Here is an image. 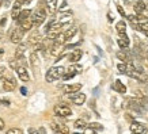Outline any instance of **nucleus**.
<instances>
[{
  "label": "nucleus",
  "instance_id": "nucleus-46",
  "mask_svg": "<svg viewBox=\"0 0 148 134\" xmlns=\"http://www.w3.org/2000/svg\"><path fill=\"white\" fill-rule=\"evenodd\" d=\"M147 44H148V39H147Z\"/></svg>",
  "mask_w": 148,
  "mask_h": 134
},
{
  "label": "nucleus",
  "instance_id": "nucleus-26",
  "mask_svg": "<svg viewBox=\"0 0 148 134\" xmlns=\"http://www.w3.org/2000/svg\"><path fill=\"white\" fill-rule=\"evenodd\" d=\"M30 63H32L33 67H38V57H37V53L36 52H33L32 56H30Z\"/></svg>",
  "mask_w": 148,
  "mask_h": 134
},
{
  "label": "nucleus",
  "instance_id": "nucleus-9",
  "mask_svg": "<svg viewBox=\"0 0 148 134\" xmlns=\"http://www.w3.org/2000/svg\"><path fill=\"white\" fill-rule=\"evenodd\" d=\"M15 71H16L19 79H21L22 81H29L30 76H29V72H27V69L25 67H22V65H18V67L15 68Z\"/></svg>",
  "mask_w": 148,
  "mask_h": 134
},
{
  "label": "nucleus",
  "instance_id": "nucleus-20",
  "mask_svg": "<svg viewBox=\"0 0 148 134\" xmlns=\"http://www.w3.org/2000/svg\"><path fill=\"white\" fill-rule=\"evenodd\" d=\"M57 1L58 0H49V1H48L46 8H48V11H49L50 14H54L57 11Z\"/></svg>",
  "mask_w": 148,
  "mask_h": 134
},
{
  "label": "nucleus",
  "instance_id": "nucleus-6",
  "mask_svg": "<svg viewBox=\"0 0 148 134\" xmlns=\"http://www.w3.org/2000/svg\"><path fill=\"white\" fill-rule=\"evenodd\" d=\"M69 99H71L76 106H82V104L86 102V95L77 91V92H72V94H69Z\"/></svg>",
  "mask_w": 148,
  "mask_h": 134
},
{
  "label": "nucleus",
  "instance_id": "nucleus-30",
  "mask_svg": "<svg viewBox=\"0 0 148 134\" xmlns=\"http://www.w3.org/2000/svg\"><path fill=\"white\" fill-rule=\"evenodd\" d=\"M128 19H129L130 22L135 24V23H137L140 20V16H139V15H137V16H136V15H129V16H128Z\"/></svg>",
  "mask_w": 148,
  "mask_h": 134
},
{
  "label": "nucleus",
  "instance_id": "nucleus-44",
  "mask_svg": "<svg viewBox=\"0 0 148 134\" xmlns=\"http://www.w3.org/2000/svg\"><path fill=\"white\" fill-rule=\"evenodd\" d=\"M0 24H1V26H4V24H5V19H1V20H0Z\"/></svg>",
  "mask_w": 148,
  "mask_h": 134
},
{
  "label": "nucleus",
  "instance_id": "nucleus-45",
  "mask_svg": "<svg viewBox=\"0 0 148 134\" xmlns=\"http://www.w3.org/2000/svg\"><path fill=\"white\" fill-rule=\"evenodd\" d=\"M0 39H1V34H0Z\"/></svg>",
  "mask_w": 148,
  "mask_h": 134
},
{
  "label": "nucleus",
  "instance_id": "nucleus-23",
  "mask_svg": "<svg viewBox=\"0 0 148 134\" xmlns=\"http://www.w3.org/2000/svg\"><path fill=\"white\" fill-rule=\"evenodd\" d=\"M73 126H75V129L84 130L86 127H87V123H86L84 119H76V121H75V123H73Z\"/></svg>",
  "mask_w": 148,
  "mask_h": 134
},
{
  "label": "nucleus",
  "instance_id": "nucleus-2",
  "mask_svg": "<svg viewBox=\"0 0 148 134\" xmlns=\"http://www.w3.org/2000/svg\"><path fill=\"white\" fill-rule=\"evenodd\" d=\"M32 20H33V24H34V27H38L41 26L42 23L45 22L46 19V11L42 7H40V8H37L36 11H34V14H33L32 16Z\"/></svg>",
  "mask_w": 148,
  "mask_h": 134
},
{
  "label": "nucleus",
  "instance_id": "nucleus-31",
  "mask_svg": "<svg viewBox=\"0 0 148 134\" xmlns=\"http://www.w3.org/2000/svg\"><path fill=\"white\" fill-rule=\"evenodd\" d=\"M88 126H90L91 129H94V130H102L103 129V126L99 125V123H97V122H94V123H90Z\"/></svg>",
  "mask_w": 148,
  "mask_h": 134
},
{
  "label": "nucleus",
  "instance_id": "nucleus-15",
  "mask_svg": "<svg viewBox=\"0 0 148 134\" xmlns=\"http://www.w3.org/2000/svg\"><path fill=\"white\" fill-rule=\"evenodd\" d=\"M41 41H42V37H41V34L38 31H34L32 35L29 37V44L30 45H36L38 42H41Z\"/></svg>",
  "mask_w": 148,
  "mask_h": 134
},
{
  "label": "nucleus",
  "instance_id": "nucleus-29",
  "mask_svg": "<svg viewBox=\"0 0 148 134\" xmlns=\"http://www.w3.org/2000/svg\"><path fill=\"white\" fill-rule=\"evenodd\" d=\"M117 69H118V72H120V73H125V72H126V63H124V64H118Z\"/></svg>",
  "mask_w": 148,
  "mask_h": 134
},
{
  "label": "nucleus",
  "instance_id": "nucleus-38",
  "mask_svg": "<svg viewBox=\"0 0 148 134\" xmlns=\"http://www.w3.org/2000/svg\"><path fill=\"white\" fill-rule=\"evenodd\" d=\"M21 92H22V95H25V96H26V95H27V89L25 88V87H22V88H21Z\"/></svg>",
  "mask_w": 148,
  "mask_h": 134
},
{
  "label": "nucleus",
  "instance_id": "nucleus-22",
  "mask_svg": "<svg viewBox=\"0 0 148 134\" xmlns=\"http://www.w3.org/2000/svg\"><path fill=\"white\" fill-rule=\"evenodd\" d=\"M135 11L136 14H143L145 11V3H144L143 0H140L135 4Z\"/></svg>",
  "mask_w": 148,
  "mask_h": 134
},
{
  "label": "nucleus",
  "instance_id": "nucleus-13",
  "mask_svg": "<svg viewBox=\"0 0 148 134\" xmlns=\"http://www.w3.org/2000/svg\"><path fill=\"white\" fill-rule=\"evenodd\" d=\"M49 53L52 54V56H54V57H58L60 54H61V52H63V49H61V45L56 44V42H53V45L49 48Z\"/></svg>",
  "mask_w": 148,
  "mask_h": 134
},
{
  "label": "nucleus",
  "instance_id": "nucleus-7",
  "mask_svg": "<svg viewBox=\"0 0 148 134\" xmlns=\"http://www.w3.org/2000/svg\"><path fill=\"white\" fill-rule=\"evenodd\" d=\"M58 23L61 24V27H69L72 23V12H67V14H61L60 18H58Z\"/></svg>",
  "mask_w": 148,
  "mask_h": 134
},
{
  "label": "nucleus",
  "instance_id": "nucleus-39",
  "mask_svg": "<svg viewBox=\"0 0 148 134\" xmlns=\"http://www.w3.org/2000/svg\"><path fill=\"white\" fill-rule=\"evenodd\" d=\"M3 127H4V121L0 118V130H3Z\"/></svg>",
  "mask_w": 148,
  "mask_h": 134
},
{
  "label": "nucleus",
  "instance_id": "nucleus-37",
  "mask_svg": "<svg viewBox=\"0 0 148 134\" xmlns=\"http://www.w3.org/2000/svg\"><path fill=\"white\" fill-rule=\"evenodd\" d=\"M32 1H33V0H22V4L23 5H27V4H30Z\"/></svg>",
  "mask_w": 148,
  "mask_h": 134
},
{
  "label": "nucleus",
  "instance_id": "nucleus-40",
  "mask_svg": "<svg viewBox=\"0 0 148 134\" xmlns=\"http://www.w3.org/2000/svg\"><path fill=\"white\" fill-rule=\"evenodd\" d=\"M5 73V68L4 67H0V75H4Z\"/></svg>",
  "mask_w": 148,
  "mask_h": 134
},
{
  "label": "nucleus",
  "instance_id": "nucleus-3",
  "mask_svg": "<svg viewBox=\"0 0 148 134\" xmlns=\"http://www.w3.org/2000/svg\"><path fill=\"white\" fill-rule=\"evenodd\" d=\"M23 34H25V31L21 27H15V29H12L10 31V41L12 44H21L23 39Z\"/></svg>",
  "mask_w": 148,
  "mask_h": 134
},
{
  "label": "nucleus",
  "instance_id": "nucleus-43",
  "mask_svg": "<svg viewBox=\"0 0 148 134\" xmlns=\"http://www.w3.org/2000/svg\"><path fill=\"white\" fill-rule=\"evenodd\" d=\"M38 133H46V130L44 129V127H41V129L38 130Z\"/></svg>",
  "mask_w": 148,
  "mask_h": 134
},
{
  "label": "nucleus",
  "instance_id": "nucleus-18",
  "mask_svg": "<svg viewBox=\"0 0 148 134\" xmlns=\"http://www.w3.org/2000/svg\"><path fill=\"white\" fill-rule=\"evenodd\" d=\"M25 52H26V45H19L16 50H15V58L16 60H21L25 56Z\"/></svg>",
  "mask_w": 148,
  "mask_h": 134
},
{
  "label": "nucleus",
  "instance_id": "nucleus-28",
  "mask_svg": "<svg viewBox=\"0 0 148 134\" xmlns=\"http://www.w3.org/2000/svg\"><path fill=\"white\" fill-rule=\"evenodd\" d=\"M23 130L22 129H16V127H12V129H10L7 131V134H22Z\"/></svg>",
  "mask_w": 148,
  "mask_h": 134
},
{
  "label": "nucleus",
  "instance_id": "nucleus-8",
  "mask_svg": "<svg viewBox=\"0 0 148 134\" xmlns=\"http://www.w3.org/2000/svg\"><path fill=\"white\" fill-rule=\"evenodd\" d=\"M130 131L132 133H147V126L144 123H140V122H132L130 125Z\"/></svg>",
  "mask_w": 148,
  "mask_h": 134
},
{
  "label": "nucleus",
  "instance_id": "nucleus-35",
  "mask_svg": "<svg viewBox=\"0 0 148 134\" xmlns=\"http://www.w3.org/2000/svg\"><path fill=\"white\" fill-rule=\"evenodd\" d=\"M10 65H11V68H14V69H15V68L18 67V64H16V60H11V61H10Z\"/></svg>",
  "mask_w": 148,
  "mask_h": 134
},
{
  "label": "nucleus",
  "instance_id": "nucleus-11",
  "mask_svg": "<svg viewBox=\"0 0 148 134\" xmlns=\"http://www.w3.org/2000/svg\"><path fill=\"white\" fill-rule=\"evenodd\" d=\"M82 89V84H69V85H64L63 91L65 94H72V92H77Z\"/></svg>",
  "mask_w": 148,
  "mask_h": 134
},
{
  "label": "nucleus",
  "instance_id": "nucleus-10",
  "mask_svg": "<svg viewBox=\"0 0 148 134\" xmlns=\"http://www.w3.org/2000/svg\"><path fill=\"white\" fill-rule=\"evenodd\" d=\"M19 27L22 29L23 31L26 33V31H29V30H32L33 27H34V24H33V20H32V18L29 16L27 19H25V20H22V22L19 23Z\"/></svg>",
  "mask_w": 148,
  "mask_h": 134
},
{
  "label": "nucleus",
  "instance_id": "nucleus-17",
  "mask_svg": "<svg viewBox=\"0 0 148 134\" xmlns=\"http://www.w3.org/2000/svg\"><path fill=\"white\" fill-rule=\"evenodd\" d=\"M118 45H120V48L121 49H125L129 46V38L126 37V34H121L120 38H118Z\"/></svg>",
  "mask_w": 148,
  "mask_h": 134
},
{
  "label": "nucleus",
  "instance_id": "nucleus-32",
  "mask_svg": "<svg viewBox=\"0 0 148 134\" xmlns=\"http://www.w3.org/2000/svg\"><path fill=\"white\" fill-rule=\"evenodd\" d=\"M19 12H21V10H15V8H12V12H11V16H12V19H14V20H16V19H18V15H19Z\"/></svg>",
  "mask_w": 148,
  "mask_h": 134
},
{
  "label": "nucleus",
  "instance_id": "nucleus-21",
  "mask_svg": "<svg viewBox=\"0 0 148 134\" xmlns=\"http://www.w3.org/2000/svg\"><path fill=\"white\" fill-rule=\"evenodd\" d=\"M30 15H32V11H30V10H23V11H21V12H19L18 19H16V20H18V23H21L22 20H25V19L29 18Z\"/></svg>",
  "mask_w": 148,
  "mask_h": 134
},
{
  "label": "nucleus",
  "instance_id": "nucleus-12",
  "mask_svg": "<svg viewBox=\"0 0 148 134\" xmlns=\"http://www.w3.org/2000/svg\"><path fill=\"white\" fill-rule=\"evenodd\" d=\"M82 50L80 49H76V50H73L72 53H69L68 54V60L71 61V63H77L79 60L82 58Z\"/></svg>",
  "mask_w": 148,
  "mask_h": 134
},
{
  "label": "nucleus",
  "instance_id": "nucleus-19",
  "mask_svg": "<svg viewBox=\"0 0 148 134\" xmlns=\"http://www.w3.org/2000/svg\"><path fill=\"white\" fill-rule=\"evenodd\" d=\"M76 33H77V27L69 26V27H67V30H65V33H64V35H65V38H67V39H69V38H72V37L75 35Z\"/></svg>",
  "mask_w": 148,
  "mask_h": 134
},
{
  "label": "nucleus",
  "instance_id": "nucleus-42",
  "mask_svg": "<svg viewBox=\"0 0 148 134\" xmlns=\"http://www.w3.org/2000/svg\"><path fill=\"white\" fill-rule=\"evenodd\" d=\"M29 133H38V130H36V129H29Z\"/></svg>",
  "mask_w": 148,
  "mask_h": 134
},
{
  "label": "nucleus",
  "instance_id": "nucleus-5",
  "mask_svg": "<svg viewBox=\"0 0 148 134\" xmlns=\"http://www.w3.org/2000/svg\"><path fill=\"white\" fill-rule=\"evenodd\" d=\"M0 84H3V89H4V91L10 92V91H14V89H15V87H16V81H15L14 77L8 76V77L1 79V80H0Z\"/></svg>",
  "mask_w": 148,
  "mask_h": 134
},
{
  "label": "nucleus",
  "instance_id": "nucleus-27",
  "mask_svg": "<svg viewBox=\"0 0 148 134\" xmlns=\"http://www.w3.org/2000/svg\"><path fill=\"white\" fill-rule=\"evenodd\" d=\"M50 127H52V130H53L54 133H60V123L52 122V123H50Z\"/></svg>",
  "mask_w": 148,
  "mask_h": 134
},
{
  "label": "nucleus",
  "instance_id": "nucleus-36",
  "mask_svg": "<svg viewBox=\"0 0 148 134\" xmlns=\"http://www.w3.org/2000/svg\"><path fill=\"white\" fill-rule=\"evenodd\" d=\"M117 8H118V12L121 14L122 16H125V12H124V10H122V7H121V5H118V7H117Z\"/></svg>",
  "mask_w": 148,
  "mask_h": 134
},
{
  "label": "nucleus",
  "instance_id": "nucleus-33",
  "mask_svg": "<svg viewBox=\"0 0 148 134\" xmlns=\"http://www.w3.org/2000/svg\"><path fill=\"white\" fill-rule=\"evenodd\" d=\"M21 5H22V0H16V1L14 3V7H12V8H15V10H21Z\"/></svg>",
  "mask_w": 148,
  "mask_h": 134
},
{
  "label": "nucleus",
  "instance_id": "nucleus-1",
  "mask_svg": "<svg viewBox=\"0 0 148 134\" xmlns=\"http://www.w3.org/2000/svg\"><path fill=\"white\" fill-rule=\"evenodd\" d=\"M64 72H65V69H64L63 67H52L45 76L46 81H48V83H52V81H56V80H58V79H61L64 75Z\"/></svg>",
  "mask_w": 148,
  "mask_h": 134
},
{
  "label": "nucleus",
  "instance_id": "nucleus-24",
  "mask_svg": "<svg viewBox=\"0 0 148 134\" xmlns=\"http://www.w3.org/2000/svg\"><path fill=\"white\" fill-rule=\"evenodd\" d=\"M116 29H117V33H118L120 35H121V34H125V30H126L125 22H124V20L118 22V23H117V26H116Z\"/></svg>",
  "mask_w": 148,
  "mask_h": 134
},
{
  "label": "nucleus",
  "instance_id": "nucleus-4",
  "mask_svg": "<svg viewBox=\"0 0 148 134\" xmlns=\"http://www.w3.org/2000/svg\"><path fill=\"white\" fill-rule=\"evenodd\" d=\"M54 114L60 118H67V116H71L72 115V110L68 106L65 104H57V106H54Z\"/></svg>",
  "mask_w": 148,
  "mask_h": 134
},
{
  "label": "nucleus",
  "instance_id": "nucleus-14",
  "mask_svg": "<svg viewBox=\"0 0 148 134\" xmlns=\"http://www.w3.org/2000/svg\"><path fill=\"white\" fill-rule=\"evenodd\" d=\"M113 89H114L116 92H118V94H125V92H126V87L122 84L121 80H116V81H114V84H113Z\"/></svg>",
  "mask_w": 148,
  "mask_h": 134
},
{
  "label": "nucleus",
  "instance_id": "nucleus-34",
  "mask_svg": "<svg viewBox=\"0 0 148 134\" xmlns=\"http://www.w3.org/2000/svg\"><path fill=\"white\" fill-rule=\"evenodd\" d=\"M0 106H5V107H8L10 100H7V99H1V100H0Z\"/></svg>",
  "mask_w": 148,
  "mask_h": 134
},
{
  "label": "nucleus",
  "instance_id": "nucleus-16",
  "mask_svg": "<svg viewBox=\"0 0 148 134\" xmlns=\"http://www.w3.org/2000/svg\"><path fill=\"white\" fill-rule=\"evenodd\" d=\"M82 71H83V68L79 65V64H76V63H73V65H71V67L68 68V71L67 72H69V73H72L73 76H76V75H79V73H82Z\"/></svg>",
  "mask_w": 148,
  "mask_h": 134
},
{
  "label": "nucleus",
  "instance_id": "nucleus-41",
  "mask_svg": "<svg viewBox=\"0 0 148 134\" xmlns=\"http://www.w3.org/2000/svg\"><path fill=\"white\" fill-rule=\"evenodd\" d=\"M10 4H11V1H10V0H5L4 1V7H10Z\"/></svg>",
  "mask_w": 148,
  "mask_h": 134
},
{
  "label": "nucleus",
  "instance_id": "nucleus-25",
  "mask_svg": "<svg viewBox=\"0 0 148 134\" xmlns=\"http://www.w3.org/2000/svg\"><path fill=\"white\" fill-rule=\"evenodd\" d=\"M53 41L56 42V44H58V45H64L65 44V41H67V38H65V35H64V33H58Z\"/></svg>",
  "mask_w": 148,
  "mask_h": 134
}]
</instances>
